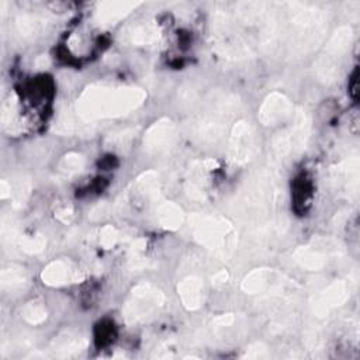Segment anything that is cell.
<instances>
[{
  "mask_svg": "<svg viewBox=\"0 0 360 360\" xmlns=\"http://www.w3.org/2000/svg\"><path fill=\"white\" fill-rule=\"evenodd\" d=\"M260 48L287 59L302 58L318 48L328 30V11L309 3H266L256 27Z\"/></svg>",
  "mask_w": 360,
  "mask_h": 360,
  "instance_id": "6da1fadb",
  "label": "cell"
},
{
  "mask_svg": "<svg viewBox=\"0 0 360 360\" xmlns=\"http://www.w3.org/2000/svg\"><path fill=\"white\" fill-rule=\"evenodd\" d=\"M145 100L146 91L141 87L91 84L82 91L69 111L56 118L53 131L63 135L87 132L94 122L127 115Z\"/></svg>",
  "mask_w": 360,
  "mask_h": 360,
  "instance_id": "7a4b0ae2",
  "label": "cell"
},
{
  "mask_svg": "<svg viewBox=\"0 0 360 360\" xmlns=\"http://www.w3.org/2000/svg\"><path fill=\"white\" fill-rule=\"evenodd\" d=\"M239 104L240 101L233 93H211L191 124L190 132L193 139L201 145L218 142L224 136L229 121L239 110Z\"/></svg>",
  "mask_w": 360,
  "mask_h": 360,
  "instance_id": "3957f363",
  "label": "cell"
},
{
  "mask_svg": "<svg viewBox=\"0 0 360 360\" xmlns=\"http://www.w3.org/2000/svg\"><path fill=\"white\" fill-rule=\"evenodd\" d=\"M212 49L225 60H245L255 55L253 44L248 39L242 25L232 13L218 10L212 14L211 22Z\"/></svg>",
  "mask_w": 360,
  "mask_h": 360,
  "instance_id": "277c9868",
  "label": "cell"
},
{
  "mask_svg": "<svg viewBox=\"0 0 360 360\" xmlns=\"http://www.w3.org/2000/svg\"><path fill=\"white\" fill-rule=\"evenodd\" d=\"M188 225L194 239L219 259H228L236 248V231L231 221L218 215L193 214Z\"/></svg>",
  "mask_w": 360,
  "mask_h": 360,
  "instance_id": "5b68a950",
  "label": "cell"
},
{
  "mask_svg": "<svg viewBox=\"0 0 360 360\" xmlns=\"http://www.w3.org/2000/svg\"><path fill=\"white\" fill-rule=\"evenodd\" d=\"M165 292L149 281L136 284L122 307V318L127 325H143L152 321L165 307Z\"/></svg>",
  "mask_w": 360,
  "mask_h": 360,
  "instance_id": "8992f818",
  "label": "cell"
},
{
  "mask_svg": "<svg viewBox=\"0 0 360 360\" xmlns=\"http://www.w3.org/2000/svg\"><path fill=\"white\" fill-rule=\"evenodd\" d=\"M352 42L353 28L350 25H342L330 35L314 65L315 75L323 84H330L338 80Z\"/></svg>",
  "mask_w": 360,
  "mask_h": 360,
  "instance_id": "52a82bcc",
  "label": "cell"
},
{
  "mask_svg": "<svg viewBox=\"0 0 360 360\" xmlns=\"http://www.w3.org/2000/svg\"><path fill=\"white\" fill-rule=\"evenodd\" d=\"M311 120L305 110L297 108L292 122L277 134L271 142V158L274 162H284L301 153L309 139Z\"/></svg>",
  "mask_w": 360,
  "mask_h": 360,
  "instance_id": "ba28073f",
  "label": "cell"
},
{
  "mask_svg": "<svg viewBox=\"0 0 360 360\" xmlns=\"http://www.w3.org/2000/svg\"><path fill=\"white\" fill-rule=\"evenodd\" d=\"M352 278L332 281L328 287L314 294L309 300V311L315 319L326 318L332 311L343 305L352 294Z\"/></svg>",
  "mask_w": 360,
  "mask_h": 360,
  "instance_id": "9c48e42d",
  "label": "cell"
},
{
  "mask_svg": "<svg viewBox=\"0 0 360 360\" xmlns=\"http://www.w3.org/2000/svg\"><path fill=\"white\" fill-rule=\"evenodd\" d=\"M240 287L249 295L266 294L274 297L285 294V291L294 288L295 284L271 269H255L243 277Z\"/></svg>",
  "mask_w": 360,
  "mask_h": 360,
  "instance_id": "30bf717a",
  "label": "cell"
},
{
  "mask_svg": "<svg viewBox=\"0 0 360 360\" xmlns=\"http://www.w3.org/2000/svg\"><path fill=\"white\" fill-rule=\"evenodd\" d=\"M256 153L255 128L245 120L236 121L229 134L228 159L233 165H245L252 160Z\"/></svg>",
  "mask_w": 360,
  "mask_h": 360,
  "instance_id": "8fae6325",
  "label": "cell"
},
{
  "mask_svg": "<svg viewBox=\"0 0 360 360\" xmlns=\"http://www.w3.org/2000/svg\"><path fill=\"white\" fill-rule=\"evenodd\" d=\"M176 141V125L174 122L163 117L155 121L145 132L143 149L148 155L159 156L167 153Z\"/></svg>",
  "mask_w": 360,
  "mask_h": 360,
  "instance_id": "7c38bea8",
  "label": "cell"
},
{
  "mask_svg": "<svg viewBox=\"0 0 360 360\" xmlns=\"http://www.w3.org/2000/svg\"><path fill=\"white\" fill-rule=\"evenodd\" d=\"M339 249L340 248L329 243L312 242L309 245L297 248L292 253V259L300 267L305 270L319 271L326 266V263L333 255L339 253Z\"/></svg>",
  "mask_w": 360,
  "mask_h": 360,
  "instance_id": "4fadbf2b",
  "label": "cell"
},
{
  "mask_svg": "<svg viewBox=\"0 0 360 360\" xmlns=\"http://www.w3.org/2000/svg\"><path fill=\"white\" fill-rule=\"evenodd\" d=\"M41 278L46 285L62 287L73 283H82L86 278V274L73 262L58 259L48 263L44 267L41 273Z\"/></svg>",
  "mask_w": 360,
  "mask_h": 360,
  "instance_id": "5bb4252c",
  "label": "cell"
},
{
  "mask_svg": "<svg viewBox=\"0 0 360 360\" xmlns=\"http://www.w3.org/2000/svg\"><path fill=\"white\" fill-rule=\"evenodd\" d=\"M294 105L291 100L280 91H271L264 97L259 107L257 118L263 125H276L292 115Z\"/></svg>",
  "mask_w": 360,
  "mask_h": 360,
  "instance_id": "9a60e30c",
  "label": "cell"
},
{
  "mask_svg": "<svg viewBox=\"0 0 360 360\" xmlns=\"http://www.w3.org/2000/svg\"><path fill=\"white\" fill-rule=\"evenodd\" d=\"M218 162L214 159L195 160L190 165L184 177V191L188 198L194 201H202L207 197V173L214 170Z\"/></svg>",
  "mask_w": 360,
  "mask_h": 360,
  "instance_id": "2e32d148",
  "label": "cell"
},
{
  "mask_svg": "<svg viewBox=\"0 0 360 360\" xmlns=\"http://www.w3.org/2000/svg\"><path fill=\"white\" fill-rule=\"evenodd\" d=\"M89 345L87 336L76 329H66L56 335L49 345V350L53 357H73L82 353Z\"/></svg>",
  "mask_w": 360,
  "mask_h": 360,
  "instance_id": "e0dca14e",
  "label": "cell"
},
{
  "mask_svg": "<svg viewBox=\"0 0 360 360\" xmlns=\"http://www.w3.org/2000/svg\"><path fill=\"white\" fill-rule=\"evenodd\" d=\"M160 38H162V31L159 25L153 21L132 24L127 27L121 34L122 42L134 46H152L159 44Z\"/></svg>",
  "mask_w": 360,
  "mask_h": 360,
  "instance_id": "ac0fdd59",
  "label": "cell"
},
{
  "mask_svg": "<svg viewBox=\"0 0 360 360\" xmlns=\"http://www.w3.org/2000/svg\"><path fill=\"white\" fill-rule=\"evenodd\" d=\"M132 193H134V197L136 201L145 202L152 207L156 205L160 200H163L158 173L153 170H148V172H143L142 174H139L134 180Z\"/></svg>",
  "mask_w": 360,
  "mask_h": 360,
  "instance_id": "d6986e66",
  "label": "cell"
},
{
  "mask_svg": "<svg viewBox=\"0 0 360 360\" xmlns=\"http://www.w3.org/2000/svg\"><path fill=\"white\" fill-rule=\"evenodd\" d=\"M333 180L343 187L345 193L350 197H357L359 190V155L353 153L338 163L333 170Z\"/></svg>",
  "mask_w": 360,
  "mask_h": 360,
  "instance_id": "ffe728a7",
  "label": "cell"
},
{
  "mask_svg": "<svg viewBox=\"0 0 360 360\" xmlns=\"http://www.w3.org/2000/svg\"><path fill=\"white\" fill-rule=\"evenodd\" d=\"M177 292L183 307L188 311H197L205 301V285L198 276L184 277L177 287Z\"/></svg>",
  "mask_w": 360,
  "mask_h": 360,
  "instance_id": "44dd1931",
  "label": "cell"
},
{
  "mask_svg": "<svg viewBox=\"0 0 360 360\" xmlns=\"http://www.w3.org/2000/svg\"><path fill=\"white\" fill-rule=\"evenodd\" d=\"M139 4V1H103L96 10L94 20L101 27L112 25L127 17Z\"/></svg>",
  "mask_w": 360,
  "mask_h": 360,
  "instance_id": "7402d4cb",
  "label": "cell"
},
{
  "mask_svg": "<svg viewBox=\"0 0 360 360\" xmlns=\"http://www.w3.org/2000/svg\"><path fill=\"white\" fill-rule=\"evenodd\" d=\"M153 215L162 228L170 231L180 228L184 222L183 210L177 204L166 200H160L156 205H153Z\"/></svg>",
  "mask_w": 360,
  "mask_h": 360,
  "instance_id": "603a6c76",
  "label": "cell"
},
{
  "mask_svg": "<svg viewBox=\"0 0 360 360\" xmlns=\"http://www.w3.org/2000/svg\"><path fill=\"white\" fill-rule=\"evenodd\" d=\"M48 20L38 14H21L14 21V30L22 39H32L41 35L46 27Z\"/></svg>",
  "mask_w": 360,
  "mask_h": 360,
  "instance_id": "cb8c5ba5",
  "label": "cell"
},
{
  "mask_svg": "<svg viewBox=\"0 0 360 360\" xmlns=\"http://www.w3.org/2000/svg\"><path fill=\"white\" fill-rule=\"evenodd\" d=\"M0 284H1V288L4 291L20 292L28 284V277H27V273L22 267L11 264V266H7L1 270Z\"/></svg>",
  "mask_w": 360,
  "mask_h": 360,
  "instance_id": "d4e9b609",
  "label": "cell"
},
{
  "mask_svg": "<svg viewBox=\"0 0 360 360\" xmlns=\"http://www.w3.org/2000/svg\"><path fill=\"white\" fill-rule=\"evenodd\" d=\"M18 249L27 255H38L45 250L46 239L41 233H18L13 242Z\"/></svg>",
  "mask_w": 360,
  "mask_h": 360,
  "instance_id": "484cf974",
  "label": "cell"
},
{
  "mask_svg": "<svg viewBox=\"0 0 360 360\" xmlns=\"http://www.w3.org/2000/svg\"><path fill=\"white\" fill-rule=\"evenodd\" d=\"M86 166V159L83 155L76 152H69L62 156L58 163V170L65 177H73L83 172Z\"/></svg>",
  "mask_w": 360,
  "mask_h": 360,
  "instance_id": "4316f807",
  "label": "cell"
},
{
  "mask_svg": "<svg viewBox=\"0 0 360 360\" xmlns=\"http://www.w3.org/2000/svg\"><path fill=\"white\" fill-rule=\"evenodd\" d=\"M20 114H18V103L15 100L14 96H10L8 100L4 101L3 108H1V124L3 128L8 132H17L18 129V120Z\"/></svg>",
  "mask_w": 360,
  "mask_h": 360,
  "instance_id": "83f0119b",
  "label": "cell"
},
{
  "mask_svg": "<svg viewBox=\"0 0 360 360\" xmlns=\"http://www.w3.org/2000/svg\"><path fill=\"white\" fill-rule=\"evenodd\" d=\"M21 318L30 325H39L46 321L48 309L41 301H30L22 307Z\"/></svg>",
  "mask_w": 360,
  "mask_h": 360,
  "instance_id": "f1b7e54d",
  "label": "cell"
},
{
  "mask_svg": "<svg viewBox=\"0 0 360 360\" xmlns=\"http://www.w3.org/2000/svg\"><path fill=\"white\" fill-rule=\"evenodd\" d=\"M31 193V183L28 179L20 177L14 183H11V200H13V207L20 208L25 204Z\"/></svg>",
  "mask_w": 360,
  "mask_h": 360,
  "instance_id": "f546056e",
  "label": "cell"
},
{
  "mask_svg": "<svg viewBox=\"0 0 360 360\" xmlns=\"http://www.w3.org/2000/svg\"><path fill=\"white\" fill-rule=\"evenodd\" d=\"M136 131H138L136 128H127V129L114 132V134L107 136L105 146L111 148V149H122V148H125L127 145L131 143Z\"/></svg>",
  "mask_w": 360,
  "mask_h": 360,
  "instance_id": "4dcf8cb0",
  "label": "cell"
},
{
  "mask_svg": "<svg viewBox=\"0 0 360 360\" xmlns=\"http://www.w3.org/2000/svg\"><path fill=\"white\" fill-rule=\"evenodd\" d=\"M120 239V232L112 225H104L98 233V242L104 249H112Z\"/></svg>",
  "mask_w": 360,
  "mask_h": 360,
  "instance_id": "1f68e13d",
  "label": "cell"
},
{
  "mask_svg": "<svg viewBox=\"0 0 360 360\" xmlns=\"http://www.w3.org/2000/svg\"><path fill=\"white\" fill-rule=\"evenodd\" d=\"M177 349H179V342L176 339H167L156 347V353L153 356L160 359L173 357L177 354Z\"/></svg>",
  "mask_w": 360,
  "mask_h": 360,
  "instance_id": "d6a6232c",
  "label": "cell"
},
{
  "mask_svg": "<svg viewBox=\"0 0 360 360\" xmlns=\"http://www.w3.org/2000/svg\"><path fill=\"white\" fill-rule=\"evenodd\" d=\"M269 356H270V353H269L267 346L263 342H255V343H252L246 347V352L242 357H246V359H266Z\"/></svg>",
  "mask_w": 360,
  "mask_h": 360,
  "instance_id": "836d02e7",
  "label": "cell"
},
{
  "mask_svg": "<svg viewBox=\"0 0 360 360\" xmlns=\"http://www.w3.org/2000/svg\"><path fill=\"white\" fill-rule=\"evenodd\" d=\"M236 322V315L235 314H221L215 316L211 322V328L218 330V329H225L232 326Z\"/></svg>",
  "mask_w": 360,
  "mask_h": 360,
  "instance_id": "e575fe53",
  "label": "cell"
},
{
  "mask_svg": "<svg viewBox=\"0 0 360 360\" xmlns=\"http://www.w3.org/2000/svg\"><path fill=\"white\" fill-rule=\"evenodd\" d=\"M55 217L63 224H70L73 219V211L69 207H62L55 212Z\"/></svg>",
  "mask_w": 360,
  "mask_h": 360,
  "instance_id": "d590c367",
  "label": "cell"
},
{
  "mask_svg": "<svg viewBox=\"0 0 360 360\" xmlns=\"http://www.w3.org/2000/svg\"><path fill=\"white\" fill-rule=\"evenodd\" d=\"M229 280V274L226 270H219L212 276V284L214 287H222L228 283Z\"/></svg>",
  "mask_w": 360,
  "mask_h": 360,
  "instance_id": "8d00e7d4",
  "label": "cell"
},
{
  "mask_svg": "<svg viewBox=\"0 0 360 360\" xmlns=\"http://www.w3.org/2000/svg\"><path fill=\"white\" fill-rule=\"evenodd\" d=\"M0 197L3 200L11 197V183L8 180H1L0 181Z\"/></svg>",
  "mask_w": 360,
  "mask_h": 360,
  "instance_id": "74e56055",
  "label": "cell"
}]
</instances>
